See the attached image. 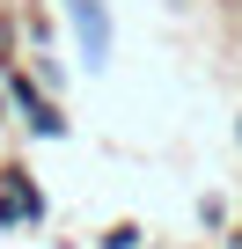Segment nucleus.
Returning <instances> with one entry per match:
<instances>
[{
	"instance_id": "1",
	"label": "nucleus",
	"mask_w": 242,
	"mask_h": 249,
	"mask_svg": "<svg viewBox=\"0 0 242 249\" xmlns=\"http://www.w3.org/2000/svg\"><path fill=\"white\" fill-rule=\"evenodd\" d=\"M74 30L88 37V59H103V44H110V22H103V8H95V0H74Z\"/></svg>"
}]
</instances>
